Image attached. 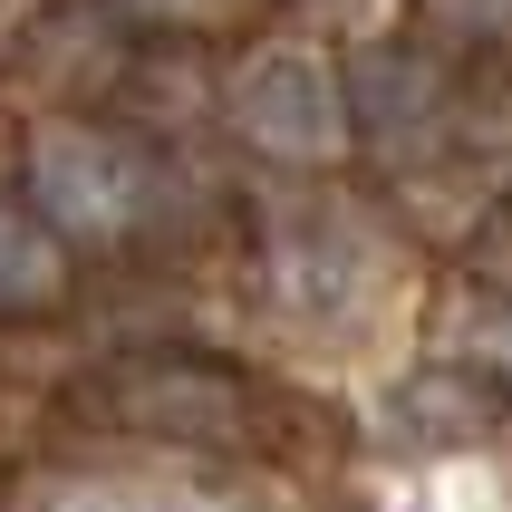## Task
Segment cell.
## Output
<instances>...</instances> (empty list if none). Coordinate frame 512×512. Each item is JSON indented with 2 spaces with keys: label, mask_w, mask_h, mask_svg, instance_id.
Listing matches in <instances>:
<instances>
[{
  "label": "cell",
  "mask_w": 512,
  "mask_h": 512,
  "mask_svg": "<svg viewBox=\"0 0 512 512\" xmlns=\"http://www.w3.org/2000/svg\"><path fill=\"white\" fill-rule=\"evenodd\" d=\"M435 20L464 39H512V0H435Z\"/></svg>",
  "instance_id": "obj_6"
},
{
  "label": "cell",
  "mask_w": 512,
  "mask_h": 512,
  "mask_svg": "<svg viewBox=\"0 0 512 512\" xmlns=\"http://www.w3.org/2000/svg\"><path fill=\"white\" fill-rule=\"evenodd\" d=\"M29 512H242L232 493L174 484V474H78V484L29 493Z\"/></svg>",
  "instance_id": "obj_4"
},
{
  "label": "cell",
  "mask_w": 512,
  "mask_h": 512,
  "mask_svg": "<svg viewBox=\"0 0 512 512\" xmlns=\"http://www.w3.org/2000/svg\"><path fill=\"white\" fill-rule=\"evenodd\" d=\"M29 203L49 232H78V242H107L145 213V165L97 126H39L29 136Z\"/></svg>",
  "instance_id": "obj_3"
},
{
  "label": "cell",
  "mask_w": 512,
  "mask_h": 512,
  "mask_svg": "<svg viewBox=\"0 0 512 512\" xmlns=\"http://www.w3.org/2000/svg\"><path fill=\"white\" fill-rule=\"evenodd\" d=\"M387 290H397V261L377 252V232L348 223V213H310V223H290L271 242V300H281V319H300L319 339L368 329L387 310Z\"/></svg>",
  "instance_id": "obj_1"
},
{
  "label": "cell",
  "mask_w": 512,
  "mask_h": 512,
  "mask_svg": "<svg viewBox=\"0 0 512 512\" xmlns=\"http://www.w3.org/2000/svg\"><path fill=\"white\" fill-rule=\"evenodd\" d=\"M58 300V232L29 213H0V319Z\"/></svg>",
  "instance_id": "obj_5"
},
{
  "label": "cell",
  "mask_w": 512,
  "mask_h": 512,
  "mask_svg": "<svg viewBox=\"0 0 512 512\" xmlns=\"http://www.w3.org/2000/svg\"><path fill=\"white\" fill-rule=\"evenodd\" d=\"M145 20H203V10H223V0H136Z\"/></svg>",
  "instance_id": "obj_7"
},
{
  "label": "cell",
  "mask_w": 512,
  "mask_h": 512,
  "mask_svg": "<svg viewBox=\"0 0 512 512\" xmlns=\"http://www.w3.org/2000/svg\"><path fill=\"white\" fill-rule=\"evenodd\" d=\"M232 126L261 155H281V165H339L348 155V87L319 49L281 39V49H252L232 68Z\"/></svg>",
  "instance_id": "obj_2"
}]
</instances>
